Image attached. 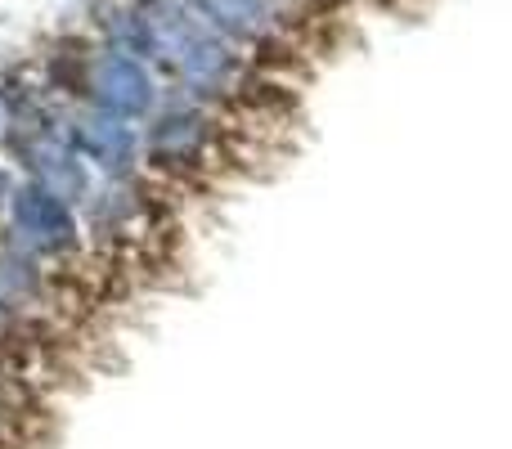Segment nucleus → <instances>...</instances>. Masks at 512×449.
I'll return each instance as SVG.
<instances>
[{
    "label": "nucleus",
    "instance_id": "obj_1",
    "mask_svg": "<svg viewBox=\"0 0 512 449\" xmlns=\"http://www.w3.org/2000/svg\"><path fill=\"white\" fill-rule=\"evenodd\" d=\"M90 95H95V104L104 108L108 117H140L144 108L153 104V81L149 72L140 68V63L131 59V54H108V59L95 63V72H90Z\"/></svg>",
    "mask_w": 512,
    "mask_h": 449
},
{
    "label": "nucleus",
    "instance_id": "obj_2",
    "mask_svg": "<svg viewBox=\"0 0 512 449\" xmlns=\"http://www.w3.org/2000/svg\"><path fill=\"white\" fill-rule=\"evenodd\" d=\"M14 229L27 247H41V252H54V247L72 243V216L68 203L54 198L45 185L18 189L14 194Z\"/></svg>",
    "mask_w": 512,
    "mask_h": 449
},
{
    "label": "nucleus",
    "instance_id": "obj_3",
    "mask_svg": "<svg viewBox=\"0 0 512 449\" xmlns=\"http://www.w3.org/2000/svg\"><path fill=\"white\" fill-rule=\"evenodd\" d=\"M207 140H212L207 117L194 113V108H176V113H167L153 126L149 149H153V162H162V167H194L207 153Z\"/></svg>",
    "mask_w": 512,
    "mask_h": 449
},
{
    "label": "nucleus",
    "instance_id": "obj_4",
    "mask_svg": "<svg viewBox=\"0 0 512 449\" xmlns=\"http://www.w3.org/2000/svg\"><path fill=\"white\" fill-rule=\"evenodd\" d=\"M198 9H203V18L212 27H221V32H230V36H243V41H261V36L270 32V9H265V0H198Z\"/></svg>",
    "mask_w": 512,
    "mask_h": 449
},
{
    "label": "nucleus",
    "instance_id": "obj_5",
    "mask_svg": "<svg viewBox=\"0 0 512 449\" xmlns=\"http://www.w3.org/2000/svg\"><path fill=\"white\" fill-rule=\"evenodd\" d=\"M77 149L90 153L95 162H104L108 171H117V167L131 162L135 140H131V131L122 126V117H108V122H81L77 126Z\"/></svg>",
    "mask_w": 512,
    "mask_h": 449
}]
</instances>
